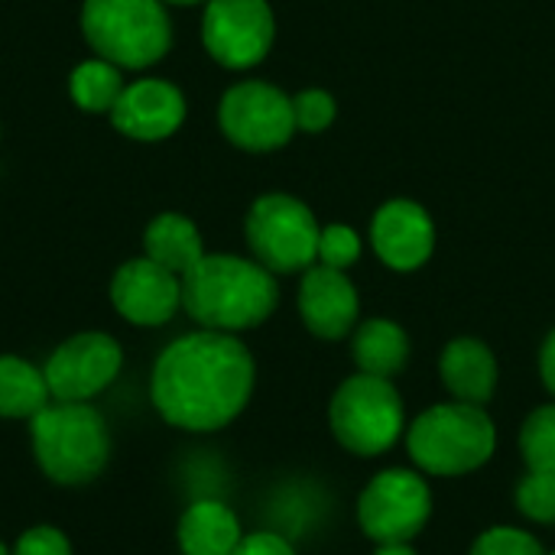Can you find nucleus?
Returning a JSON list of instances; mask_svg holds the SVG:
<instances>
[{
  "instance_id": "obj_2",
  "label": "nucleus",
  "mask_w": 555,
  "mask_h": 555,
  "mask_svg": "<svg viewBox=\"0 0 555 555\" xmlns=\"http://www.w3.org/2000/svg\"><path fill=\"white\" fill-rule=\"evenodd\" d=\"M276 299L270 270L231 254H205L182 276V309L211 332L254 328L270 319Z\"/></svg>"
},
{
  "instance_id": "obj_17",
  "label": "nucleus",
  "mask_w": 555,
  "mask_h": 555,
  "mask_svg": "<svg viewBox=\"0 0 555 555\" xmlns=\"http://www.w3.org/2000/svg\"><path fill=\"white\" fill-rule=\"evenodd\" d=\"M241 540L237 517L218 501H198L179 520V546L185 555H234Z\"/></svg>"
},
{
  "instance_id": "obj_29",
  "label": "nucleus",
  "mask_w": 555,
  "mask_h": 555,
  "mask_svg": "<svg viewBox=\"0 0 555 555\" xmlns=\"http://www.w3.org/2000/svg\"><path fill=\"white\" fill-rule=\"evenodd\" d=\"M540 374H543V384L550 387V393L555 397V332L546 338V345H543V354H540Z\"/></svg>"
},
{
  "instance_id": "obj_25",
  "label": "nucleus",
  "mask_w": 555,
  "mask_h": 555,
  "mask_svg": "<svg viewBox=\"0 0 555 555\" xmlns=\"http://www.w3.org/2000/svg\"><path fill=\"white\" fill-rule=\"evenodd\" d=\"M361 257V241L351 228L345 224H332L319 234V260L322 267H332V270H345L351 267L354 260Z\"/></svg>"
},
{
  "instance_id": "obj_13",
  "label": "nucleus",
  "mask_w": 555,
  "mask_h": 555,
  "mask_svg": "<svg viewBox=\"0 0 555 555\" xmlns=\"http://www.w3.org/2000/svg\"><path fill=\"white\" fill-rule=\"evenodd\" d=\"M185 120V98L176 85L163 78H140L124 88L111 111L114 130H120L130 140H166L172 137Z\"/></svg>"
},
{
  "instance_id": "obj_4",
  "label": "nucleus",
  "mask_w": 555,
  "mask_h": 555,
  "mask_svg": "<svg viewBox=\"0 0 555 555\" xmlns=\"http://www.w3.org/2000/svg\"><path fill=\"white\" fill-rule=\"evenodd\" d=\"M33 452L39 468L59 485H88L111 455L101 413L88 403H55L33 416Z\"/></svg>"
},
{
  "instance_id": "obj_12",
  "label": "nucleus",
  "mask_w": 555,
  "mask_h": 555,
  "mask_svg": "<svg viewBox=\"0 0 555 555\" xmlns=\"http://www.w3.org/2000/svg\"><path fill=\"white\" fill-rule=\"evenodd\" d=\"M111 302L133 325H166L182 306V276L150 257L127 260L111 280Z\"/></svg>"
},
{
  "instance_id": "obj_21",
  "label": "nucleus",
  "mask_w": 555,
  "mask_h": 555,
  "mask_svg": "<svg viewBox=\"0 0 555 555\" xmlns=\"http://www.w3.org/2000/svg\"><path fill=\"white\" fill-rule=\"evenodd\" d=\"M124 88H127L124 68L101 55L75 65V72L68 75V94L75 101V107H81L88 114H111L117 98L124 94Z\"/></svg>"
},
{
  "instance_id": "obj_10",
  "label": "nucleus",
  "mask_w": 555,
  "mask_h": 555,
  "mask_svg": "<svg viewBox=\"0 0 555 555\" xmlns=\"http://www.w3.org/2000/svg\"><path fill=\"white\" fill-rule=\"evenodd\" d=\"M120 364H124V351L111 335L81 332L52 351L42 374H46L49 393L59 403H85L114 384V377L120 374Z\"/></svg>"
},
{
  "instance_id": "obj_15",
  "label": "nucleus",
  "mask_w": 555,
  "mask_h": 555,
  "mask_svg": "<svg viewBox=\"0 0 555 555\" xmlns=\"http://www.w3.org/2000/svg\"><path fill=\"white\" fill-rule=\"evenodd\" d=\"M299 312L312 335L338 341L358 319V293L341 270L312 267L299 289Z\"/></svg>"
},
{
  "instance_id": "obj_28",
  "label": "nucleus",
  "mask_w": 555,
  "mask_h": 555,
  "mask_svg": "<svg viewBox=\"0 0 555 555\" xmlns=\"http://www.w3.org/2000/svg\"><path fill=\"white\" fill-rule=\"evenodd\" d=\"M234 555H296V550L276 533H250L237 543Z\"/></svg>"
},
{
  "instance_id": "obj_3",
  "label": "nucleus",
  "mask_w": 555,
  "mask_h": 555,
  "mask_svg": "<svg viewBox=\"0 0 555 555\" xmlns=\"http://www.w3.org/2000/svg\"><path fill=\"white\" fill-rule=\"evenodd\" d=\"M498 429L485 406L439 403L406 429V449L416 468L439 478L472 475L491 462Z\"/></svg>"
},
{
  "instance_id": "obj_19",
  "label": "nucleus",
  "mask_w": 555,
  "mask_h": 555,
  "mask_svg": "<svg viewBox=\"0 0 555 555\" xmlns=\"http://www.w3.org/2000/svg\"><path fill=\"white\" fill-rule=\"evenodd\" d=\"M354 361L361 367V374H374V377H393L406 367L410 361V338L397 322L387 319H371L358 328L354 341H351Z\"/></svg>"
},
{
  "instance_id": "obj_30",
  "label": "nucleus",
  "mask_w": 555,
  "mask_h": 555,
  "mask_svg": "<svg viewBox=\"0 0 555 555\" xmlns=\"http://www.w3.org/2000/svg\"><path fill=\"white\" fill-rule=\"evenodd\" d=\"M374 555H416L410 543H380V550Z\"/></svg>"
},
{
  "instance_id": "obj_14",
  "label": "nucleus",
  "mask_w": 555,
  "mask_h": 555,
  "mask_svg": "<svg viewBox=\"0 0 555 555\" xmlns=\"http://www.w3.org/2000/svg\"><path fill=\"white\" fill-rule=\"evenodd\" d=\"M374 250L377 257L393 270H416L433 254V221L426 208L416 202H390L377 211L374 228Z\"/></svg>"
},
{
  "instance_id": "obj_22",
  "label": "nucleus",
  "mask_w": 555,
  "mask_h": 555,
  "mask_svg": "<svg viewBox=\"0 0 555 555\" xmlns=\"http://www.w3.org/2000/svg\"><path fill=\"white\" fill-rule=\"evenodd\" d=\"M520 455L527 472L555 475V403L533 410L520 429Z\"/></svg>"
},
{
  "instance_id": "obj_23",
  "label": "nucleus",
  "mask_w": 555,
  "mask_h": 555,
  "mask_svg": "<svg viewBox=\"0 0 555 555\" xmlns=\"http://www.w3.org/2000/svg\"><path fill=\"white\" fill-rule=\"evenodd\" d=\"M517 507L533 524H555V475L527 472L517 485Z\"/></svg>"
},
{
  "instance_id": "obj_20",
  "label": "nucleus",
  "mask_w": 555,
  "mask_h": 555,
  "mask_svg": "<svg viewBox=\"0 0 555 555\" xmlns=\"http://www.w3.org/2000/svg\"><path fill=\"white\" fill-rule=\"evenodd\" d=\"M49 384L46 374L36 371L29 361L0 354V416L7 420H33L49 406Z\"/></svg>"
},
{
  "instance_id": "obj_11",
  "label": "nucleus",
  "mask_w": 555,
  "mask_h": 555,
  "mask_svg": "<svg viewBox=\"0 0 555 555\" xmlns=\"http://www.w3.org/2000/svg\"><path fill=\"white\" fill-rule=\"evenodd\" d=\"M202 39L224 68L257 65L273 42V13L267 0H208Z\"/></svg>"
},
{
  "instance_id": "obj_32",
  "label": "nucleus",
  "mask_w": 555,
  "mask_h": 555,
  "mask_svg": "<svg viewBox=\"0 0 555 555\" xmlns=\"http://www.w3.org/2000/svg\"><path fill=\"white\" fill-rule=\"evenodd\" d=\"M0 555H10V553H7V546H3V543H0Z\"/></svg>"
},
{
  "instance_id": "obj_33",
  "label": "nucleus",
  "mask_w": 555,
  "mask_h": 555,
  "mask_svg": "<svg viewBox=\"0 0 555 555\" xmlns=\"http://www.w3.org/2000/svg\"><path fill=\"white\" fill-rule=\"evenodd\" d=\"M546 555H555V553H546Z\"/></svg>"
},
{
  "instance_id": "obj_7",
  "label": "nucleus",
  "mask_w": 555,
  "mask_h": 555,
  "mask_svg": "<svg viewBox=\"0 0 555 555\" xmlns=\"http://www.w3.org/2000/svg\"><path fill=\"white\" fill-rule=\"evenodd\" d=\"M319 224L289 195H263L247 215V244L270 273H296L319 260Z\"/></svg>"
},
{
  "instance_id": "obj_31",
  "label": "nucleus",
  "mask_w": 555,
  "mask_h": 555,
  "mask_svg": "<svg viewBox=\"0 0 555 555\" xmlns=\"http://www.w3.org/2000/svg\"><path fill=\"white\" fill-rule=\"evenodd\" d=\"M163 3H179V7H192V3H202V0H163Z\"/></svg>"
},
{
  "instance_id": "obj_24",
  "label": "nucleus",
  "mask_w": 555,
  "mask_h": 555,
  "mask_svg": "<svg viewBox=\"0 0 555 555\" xmlns=\"http://www.w3.org/2000/svg\"><path fill=\"white\" fill-rule=\"evenodd\" d=\"M472 555H546V550L527 530H517V527H491V530H485L475 540Z\"/></svg>"
},
{
  "instance_id": "obj_26",
  "label": "nucleus",
  "mask_w": 555,
  "mask_h": 555,
  "mask_svg": "<svg viewBox=\"0 0 555 555\" xmlns=\"http://www.w3.org/2000/svg\"><path fill=\"white\" fill-rule=\"evenodd\" d=\"M293 114L299 130L319 133L335 120V101L325 91H302L299 98H293Z\"/></svg>"
},
{
  "instance_id": "obj_18",
  "label": "nucleus",
  "mask_w": 555,
  "mask_h": 555,
  "mask_svg": "<svg viewBox=\"0 0 555 555\" xmlns=\"http://www.w3.org/2000/svg\"><path fill=\"white\" fill-rule=\"evenodd\" d=\"M143 250H146L143 257L156 260L159 267L172 270L176 276H185V273L205 257L198 228H195L185 215H176V211L156 215V218L146 224Z\"/></svg>"
},
{
  "instance_id": "obj_8",
  "label": "nucleus",
  "mask_w": 555,
  "mask_h": 555,
  "mask_svg": "<svg viewBox=\"0 0 555 555\" xmlns=\"http://www.w3.org/2000/svg\"><path fill=\"white\" fill-rule=\"evenodd\" d=\"M433 517L429 485L406 468L380 472L358 501V524L374 543H410Z\"/></svg>"
},
{
  "instance_id": "obj_1",
  "label": "nucleus",
  "mask_w": 555,
  "mask_h": 555,
  "mask_svg": "<svg viewBox=\"0 0 555 555\" xmlns=\"http://www.w3.org/2000/svg\"><path fill=\"white\" fill-rule=\"evenodd\" d=\"M254 390V358L231 332H195L172 341L153 367V403L166 423L215 433L241 416Z\"/></svg>"
},
{
  "instance_id": "obj_9",
  "label": "nucleus",
  "mask_w": 555,
  "mask_h": 555,
  "mask_svg": "<svg viewBox=\"0 0 555 555\" xmlns=\"http://www.w3.org/2000/svg\"><path fill=\"white\" fill-rule=\"evenodd\" d=\"M218 120H221L224 137L234 146L254 150V153H267V150L283 146L296 130L293 101L267 81L234 85L221 98Z\"/></svg>"
},
{
  "instance_id": "obj_27",
  "label": "nucleus",
  "mask_w": 555,
  "mask_h": 555,
  "mask_svg": "<svg viewBox=\"0 0 555 555\" xmlns=\"http://www.w3.org/2000/svg\"><path fill=\"white\" fill-rule=\"evenodd\" d=\"M10 555H72V546L55 527H33L16 540Z\"/></svg>"
},
{
  "instance_id": "obj_16",
  "label": "nucleus",
  "mask_w": 555,
  "mask_h": 555,
  "mask_svg": "<svg viewBox=\"0 0 555 555\" xmlns=\"http://www.w3.org/2000/svg\"><path fill=\"white\" fill-rule=\"evenodd\" d=\"M442 384L459 403L485 406L498 390V361L478 338H459L442 351Z\"/></svg>"
},
{
  "instance_id": "obj_6",
  "label": "nucleus",
  "mask_w": 555,
  "mask_h": 555,
  "mask_svg": "<svg viewBox=\"0 0 555 555\" xmlns=\"http://www.w3.org/2000/svg\"><path fill=\"white\" fill-rule=\"evenodd\" d=\"M328 420L335 439L351 455L374 459L403 436V400L387 377L358 374L335 390Z\"/></svg>"
},
{
  "instance_id": "obj_5",
  "label": "nucleus",
  "mask_w": 555,
  "mask_h": 555,
  "mask_svg": "<svg viewBox=\"0 0 555 555\" xmlns=\"http://www.w3.org/2000/svg\"><path fill=\"white\" fill-rule=\"evenodd\" d=\"M81 33L101 59L120 68H150L172 46L163 0H85Z\"/></svg>"
}]
</instances>
